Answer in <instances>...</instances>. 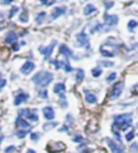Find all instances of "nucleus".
I'll use <instances>...</instances> for the list:
<instances>
[{
  "instance_id": "45",
  "label": "nucleus",
  "mask_w": 138,
  "mask_h": 153,
  "mask_svg": "<svg viewBox=\"0 0 138 153\" xmlns=\"http://www.w3.org/2000/svg\"><path fill=\"white\" fill-rule=\"evenodd\" d=\"M137 86H138V83H137Z\"/></svg>"
},
{
  "instance_id": "39",
  "label": "nucleus",
  "mask_w": 138,
  "mask_h": 153,
  "mask_svg": "<svg viewBox=\"0 0 138 153\" xmlns=\"http://www.w3.org/2000/svg\"><path fill=\"white\" fill-rule=\"evenodd\" d=\"M12 49H13V51H19V44L14 43L13 45H12Z\"/></svg>"
},
{
  "instance_id": "5",
  "label": "nucleus",
  "mask_w": 138,
  "mask_h": 153,
  "mask_svg": "<svg viewBox=\"0 0 138 153\" xmlns=\"http://www.w3.org/2000/svg\"><path fill=\"white\" fill-rule=\"evenodd\" d=\"M19 114L21 118H26L33 122H37L39 119L36 109H21L19 111Z\"/></svg>"
},
{
  "instance_id": "34",
  "label": "nucleus",
  "mask_w": 138,
  "mask_h": 153,
  "mask_svg": "<svg viewBox=\"0 0 138 153\" xmlns=\"http://www.w3.org/2000/svg\"><path fill=\"white\" fill-rule=\"evenodd\" d=\"M38 95H39V97H41V98H47V91H40L38 93Z\"/></svg>"
},
{
  "instance_id": "40",
  "label": "nucleus",
  "mask_w": 138,
  "mask_h": 153,
  "mask_svg": "<svg viewBox=\"0 0 138 153\" xmlns=\"http://www.w3.org/2000/svg\"><path fill=\"white\" fill-rule=\"evenodd\" d=\"M81 140H82V137L81 136H78V137H75V138H73V141H76V142L81 141Z\"/></svg>"
},
{
  "instance_id": "17",
  "label": "nucleus",
  "mask_w": 138,
  "mask_h": 153,
  "mask_svg": "<svg viewBox=\"0 0 138 153\" xmlns=\"http://www.w3.org/2000/svg\"><path fill=\"white\" fill-rule=\"evenodd\" d=\"M17 41V35L16 33H14V31H9L7 33L6 38H4V42L8 44H12L13 45L14 43H16Z\"/></svg>"
},
{
  "instance_id": "23",
  "label": "nucleus",
  "mask_w": 138,
  "mask_h": 153,
  "mask_svg": "<svg viewBox=\"0 0 138 153\" xmlns=\"http://www.w3.org/2000/svg\"><path fill=\"white\" fill-rule=\"evenodd\" d=\"M137 26H138V22H136L135 19H131L130 22H128V24H127V28H128L130 31H134V29Z\"/></svg>"
},
{
  "instance_id": "21",
  "label": "nucleus",
  "mask_w": 138,
  "mask_h": 153,
  "mask_svg": "<svg viewBox=\"0 0 138 153\" xmlns=\"http://www.w3.org/2000/svg\"><path fill=\"white\" fill-rule=\"evenodd\" d=\"M45 15H47V13H45V12L44 11H42V12H40V13L38 14V15H37L36 16V23L38 25H40V24H42V23H43V21H44V19H45Z\"/></svg>"
},
{
  "instance_id": "30",
  "label": "nucleus",
  "mask_w": 138,
  "mask_h": 153,
  "mask_svg": "<svg viewBox=\"0 0 138 153\" xmlns=\"http://www.w3.org/2000/svg\"><path fill=\"white\" fill-rule=\"evenodd\" d=\"M99 64H102L104 67H107V68H109V67H112V66H113L112 62H107V60H100Z\"/></svg>"
},
{
  "instance_id": "25",
  "label": "nucleus",
  "mask_w": 138,
  "mask_h": 153,
  "mask_svg": "<svg viewBox=\"0 0 138 153\" xmlns=\"http://www.w3.org/2000/svg\"><path fill=\"white\" fill-rule=\"evenodd\" d=\"M30 131V129H22V131H19L16 133V135H17V137L19 138H24V137L26 136V135L28 134Z\"/></svg>"
},
{
  "instance_id": "44",
  "label": "nucleus",
  "mask_w": 138,
  "mask_h": 153,
  "mask_svg": "<svg viewBox=\"0 0 138 153\" xmlns=\"http://www.w3.org/2000/svg\"><path fill=\"white\" fill-rule=\"evenodd\" d=\"M0 131H1V127H0Z\"/></svg>"
},
{
  "instance_id": "14",
  "label": "nucleus",
  "mask_w": 138,
  "mask_h": 153,
  "mask_svg": "<svg viewBox=\"0 0 138 153\" xmlns=\"http://www.w3.org/2000/svg\"><path fill=\"white\" fill-rule=\"evenodd\" d=\"M28 98H29V95H28L27 93L21 92V93H19L15 96V98H14V105H15V106H19V105H21L22 102H25Z\"/></svg>"
},
{
  "instance_id": "8",
  "label": "nucleus",
  "mask_w": 138,
  "mask_h": 153,
  "mask_svg": "<svg viewBox=\"0 0 138 153\" xmlns=\"http://www.w3.org/2000/svg\"><path fill=\"white\" fill-rule=\"evenodd\" d=\"M102 19H104V23H105V25L106 26H108V27L116 26V25L118 24V22H119V17H118V15H116V14L111 15V14L105 13L104 15H102Z\"/></svg>"
},
{
  "instance_id": "28",
  "label": "nucleus",
  "mask_w": 138,
  "mask_h": 153,
  "mask_svg": "<svg viewBox=\"0 0 138 153\" xmlns=\"http://www.w3.org/2000/svg\"><path fill=\"white\" fill-rule=\"evenodd\" d=\"M116 72H112V74H110L106 78V81L107 82H112L113 80H116Z\"/></svg>"
},
{
  "instance_id": "19",
  "label": "nucleus",
  "mask_w": 138,
  "mask_h": 153,
  "mask_svg": "<svg viewBox=\"0 0 138 153\" xmlns=\"http://www.w3.org/2000/svg\"><path fill=\"white\" fill-rule=\"evenodd\" d=\"M85 100L88 104H96L97 97L95 96V94H93L90 91H85Z\"/></svg>"
},
{
  "instance_id": "37",
  "label": "nucleus",
  "mask_w": 138,
  "mask_h": 153,
  "mask_svg": "<svg viewBox=\"0 0 138 153\" xmlns=\"http://www.w3.org/2000/svg\"><path fill=\"white\" fill-rule=\"evenodd\" d=\"M6 84H7L6 80H4V79H0V90L4 88V86H6Z\"/></svg>"
},
{
  "instance_id": "15",
  "label": "nucleus",
  "mask_w": 138,
  "mask_h": 153,
  "mask_svg": "<svg viewBox=\"0 0 138 153\" xmlns=\"http://www.w3.org/2000/svg\"><path fill=\"white\" fill-rule=\"evenodd\" d=\"M59 54L63 55L64 57L66 58H70L73 56V53H72V51L70 49H69L68 47H67L66 44H62L61 47H59Z\"/></svg>"
},
{
  "instance_id": "13",
  "label": "nucleus",
  "mask_w": 138,
  "mask_h": 153,
  "mask_svg": "<svg viewBox=\"0 0 138 153\" xmlns=\"http://www.w3.org/2000/svg\"><path fill=\"white\" fill-rule=\"evenodd\" d=\"M15 126L19 129H30L31 128L30 124L28 123L27 121L24 120L23 118H21V117H19V118L16 119V121H15Z\"/></svg>"
},
{
  "instance_id": "22",
  "label": "nucleus",
  "mask_w": 138,
  "mask_h": 153,
  "mask_svg": "<svg viewBox=\"0 0 138 153\" xmlns=\"http://www.w3.org/2000/svg\"><path fill=\"white\" fill-rule=\"evenodd\" d=\"M83 79H84V71H83L82 69H78L77 76H76V80H77V82L80 83Z\"/></svg>"
},
{
  "instance_id": "43",
  "label": "nucleus",
  "mask_w": 138,
  "mask_h": 153,
  "mask_svg": "<svg viewBox=\"0 0 138 153\" xmlns=\"http://www.w3.org/2000/svg\"><path fill=\"white\" fill-rule=\"evenodd\" d=\"M3 138H4V137H3V136H0V143H1V141H2V140H3Z\"/></svg>"
},
{
  "instance_id": "10",
  "label": "nucleus",
  "mask_w": 138,
  "mask_h": 153,
  "mask_svg": "<svg viewBox=\"0 0 138 153\" xmlns=\"http://www.w3.org/2000/svg\"><path fill=\"white\" fill-rule=\"evenodd\" d=\"M106 142L108 143V147L110 148L112 153H123V147L122 146L116 145V142L111 140L110 138H106Z\"/></svg>"
},
{
  "instance_id": "7",
  "label": "nucleus",
  "mask_w": 138,
  "mask_h": 153,
  "mask_svg": "<svg viewBox=\"0 0 138 153\" xmlns=\"http://www.w3.org/2000/svg\"><path fill=\"white\" fill-rule=\"evenodd\" d=\"M123 88H124V83L123 82H118L113 85L110 92V98L111 99H116L120 97L123 92Z\"/></svg>"
},
{
  "instance_id": "27",
  "label": "nucleus",
  "mask_w": 138,
  "mask_h": 153,
  "mask_svg": "<svg viewBox=\"0 0 138 153\" xmlns=\"http://www.w3.org/2000/svg\"><path fill=\"white\" fill-rule=\"evenodd\" d=\"M102 25H100L99 23H96V24H95L94 26H93V27L91 28V33H97L98 30L102 29Z\"/></svg>"
},
{
  "instance_id": "42",
  "label": "nucleus",
  "mask_w": 138,
  "mask_h": 153,
  "mask_svg": "<svg viewBox=\"0 0 138 153\" xmlns=\"http://www.w3.org/2000/svg\"><path fill=\"white\" fill-rule=\"evenodd\" d=\"M26 153H36V151L33 150V149H28L27 152H26Z\"/></svg>"
},
{
  "instance_id": "29",
  "label": "nucleus",
  "mask_w": 138,
  "mask_h": 153,
  "mask_svg": "<svg viewBox=\"0 0 138 153\" xmlns=\"http://www.w3.org/2000/svg\"><path fill=\"white\" fill-rule=\"evenodd\" d=\"M135 137V131H131L130 133H127L126 134V136H125V138H126V140L127 141H131V140L133 139Z\"/></svg>"
},
{
  "instance_id": "18",
  "label": "nucleus",
  "mask_w": 138,
  "mask_h": 153,
  "mask_svg": "<svg viewBox=\"0 0 138 153\" xmlns=\"http://www.w3.org/2000/svg\"><path fill=\"white\" fill-rule=\"evenodd\" d=\"M96 11H97V9L95 8L94 4H92V3H88V4H86V6H85L84 10H83V14H84L85 16H90L91 14L95 13Z\"/></svg>"
},
{
  "instance_id": "35",
  "label": "nucleus",
  "mask_w": 138,
  "mask_h": 153,
  "mask_svg": "<svg viewBox=\"0 0 138 153\" xmlns=\"http://www.w3.org/2000/svg\"><path fill=\"white\" fill-rule=\"evenodd\" d=\"M113 4H114V2L113 1H105V6H106V10H109V9H111L113 7Z\"/></svg>"
},
{
  "instance_id": "24",
  "label": "nucleus",
  "mask_w": 138,
  "mask_h": 153,
  "mask_svg": "<svg viewBox=\"0 0 138 153\" xmlns=\"http://www.w3.org/2000/svg\"><path fill=\"white\" fill-rule=\"evenodd\" d=\"M102 70L99 67H95V68L92 70V74H93V76H95V78H98V76L102 74Z\"/></svg>"
},
{
  "instance_id": "9",
  "label": "nucleus",
  "mask_w": 138,
  "mask_h": 153,
  "mask_svg": "<svg viewBox=\"0 0 138 153\" xmlns=\"http://www.w3.org/2000/svg\"><path fill=\"white\" fill-rule=\"evenodd\" d=\"M66 149V146L64 145L63 142H56V143H50L47 147V150L50 153H57L64 151Z\"/></svg>"
},
{
  "instance_id": "6",
  "label": "nucleus",
  "mask_w": 138,
  "mask_h": 153,
  "mask_svg": "<svg viewBox=\"0 0 138 153\" xmlns=\"http://www.w3.org/2000/svg\"><path fill=\"white\" fill-rule=\"evenodd\" d=\"M55 45H56V41L55 40H53L47 47H39V52L43 55L44 57H45V59H49L51 54L53 53V50H54Z\"/></svg>"
},
{
  "instance_id": "32",
  "label": "nucleus",
  "mask_w": 138,
  "mask_h": 153,
  "mask_svg": "<svg viewBox=\"0 0 138 153\" xmlns=\"http://www.w3.org/2000/svg\"><path fill=\"white\" fill-rule=\"evenodd\" d=\"M54 126H57V122H54V123H49V124H44L43 125V128L44 129H50Z\"/></svg>"
},
{
  "instance_id": "36",
  "label": "nucleus",
  "mask_w": 138,
  "mask_h": 153,
  "mask_svg": "<svg viewBox=\"0 0 138 153\" xmlns=\"http://www.w3.org/2000/svg\"><path fill=\"white\" fill-rule=\"evenodd\" d=\"M16 149V148L14 147V146H10V147H8V148H6L4 149V152L6 153H10V152H12V151H14Z\"/></svg>"
},
{
  "instance_id": "20",
  "label": "nucleus",
  "mask_w": 138,
  "mask_h": 153,
  "mask_svg": "<svg viewBox=\"0 0 138 153\" xmlns=\"http://www.w3.org/2000/svg\"><path fill=\"white\" fill-rule=\"evenodd\" d=\"M59 67L63 68L64 70L66 71V72H71L73 70V68L71 67V65L69 64L68 59H65V60H59Z\"/></svg>"
},
{
  "instance_id": "3",
  "label": "nucleus",
  "mask_w": 138,
  "mask_h": 153,
  "mask_svg": "<svg viewBox=\"0 0 138 153\" xmlns=\"http://www.w3.org/2000/svg\"><path fill=\"white\" fill-rule=\"evenodd\" d=\"M65 91H66V86L62 82L56 83V84L54 85V88H53V92L55 94H57V95H59V97H61L62 101L59 104H61V106L63 107V108H65V107L67 106L66 97H65Z\"/></svg>"
},
{
  "instance_id": "11",
  "label": "nucleus",
  "mask_w": 138,
  "mask_h": 153,
  "mask_svg": "<svg viewBox=\"0 0 138 153\" xmlns=\"http://www.w3.org/2000/svg\"><path fill=\"white\" fill-rule=\"evenodd\" d=\"M65 12H66V8H65V7H56V8L53 9L52 12H51L50 19L51 21H54V19H58L59 16L64 15Z\"/></svg>"
},
{
  "instance_id": "26",
  "label": "nucleus",
  "mask_w": 138,
  "mask_h": 153,
  "mask_svg": "<svg viewBox=\"0 0 138 153\" xmlns=\"http://www.w3.org/2000/svg\"><path fill=\"white\" fill-rule=\"evenodd\" d=\"M19 21L22 23H27L28 22V15H27V12L24 11L21 15H19Z\"/></svg>"
},
{
  "instance_id": "1",
  "label": "nucleus",
  "mask_w": 138,
  "mask_h": 153,
  "mask_svg": "<svg viewBox=\"0 0 138 153\" xmlns=\"http://www.w3.org/2000/svg\"><path fill=\"white\" fill-rule=\"evenodd\" d=\"M132 113H123V114L114 115V118H113V127H116L119 131H125L132 125Z\"/></svg>"
},
{
  "instance_id": "4",
  "label": "nucleus",
  "mask_w": 138,
  "mask_h": 153,
  "mask_svg": "<svg viewBox=\"0 0 138 153\" xmlns=\"http://www.w3.org/2000/svg\"><path fill=\"white\" fill-rule=\"evenodd\" d=\"M77 42H76V47L78 48H85L90 49V40H88V36L84 31H81L77 35Z\"/></svg>"
},
{
  "instance_id": "12",
  "label": "nucleus",
  "mask_w": 138,
  "mask_h": 153,
  "mask_svg": "<svg viewBox=\"0 0 138 153\" xmlns=\"http://www.w3.org/2000/svg\"><path fill=\"white\" fill-rule=\"evenodd\" d=\"M35 67H36V66H35V64H33V62L27 60V62H25L24 65L21 67V72H22L23 74H29L31 71H33Z\"/></svg>"
},
{
  "instance_id": "33",
  "label": "nucleus",
  "mask_w": 138,
  "mask_h": 153,
  "mask_svg": "<svg viewBox=\"0 0 138 153\" xmlns=\"http://www.w3.org/2000/svg\"><path fill=\"white\" fill-rule=\"evenodd\" d=\"M39 138H40V134H39V133H33V134L30 135V139L33 140V141H37Z\"/></svg>"
},
{
  "instance_id": "16",
  "label": "nucleus",
  "mask_w": 138,
  "mask_h": 153,
  "mask_svg": "<svg viewBox=\"0 0 138 153\" xmlns=\"http://www.w3.org/2000/svg\"><path fill=\"white\" fill-rule=\"evenodd\" d=\"M42 111H43L44 118L47 119V121L53 120V119H54V117H55V112H54V109H53L52 107H50V106L44 107Z\"/></svg>"
},
{
  "instance_id": "38",
  "label": "nucleus",
  "mask_w": 138,
  "mask_h": 153,
  "mask_svg": "<svg viewBox=\"0 0 138 153\" xmlns=\"http://www.w3.org/2000/svg\"><path fill=\"white\" fill-rule=\"evenodd\" d=\"M14 0H1V3L2 4H10V3L13 2Z\"/></svg>"
},
{
  "instance_id": "2",
  "label": "nucleus",
  "mask_w": 138,
  "mask_h": 153,
  "mask_svg": "<svg viewBox=\"0 0 138 153\" xmlns=\"http://www.w3.org/2000/svg\"><path fill=\"white\" fill-rule=\"evenodd\" d=\"M54 76L51 72L45 70H41L37 72L35 76L31 78V81H33L37 86H40V88H45L47 85L50 84L53 81Z\"/></svg>"
},
{
  "instance_id": "41",
  "label": "nucleus",
  "mask_w": 138,
  "mask_h": 153,
  "mask_svg": "<svg viewBox=\"0 0 138 153\" xmlns=\"http://www.w3.org/2000/svg\"><path fill=\"white\" fill-rule=\"evenodd\" d=\"M40 2L42 3V4H45V6H49V0H40Z\"/></svg>"
},
{
  "instance_id": "31",
  "label": "nucleus",
  "mask_w": 138,
  "mask_h": 153,
  "mask_svg": "<svg viewBox=\"0 0 138 153\" xmlns=\"http://www.w3.org/2000/svg\"><path fill=\"white\" fill-rule=\"evenodd\" d=\"M19 9L17 8V7H13V8L10 10V12H9V17L11 19L12 16H14V14L16 13V12H19Z\"/></svg>"
}]
</instances>
